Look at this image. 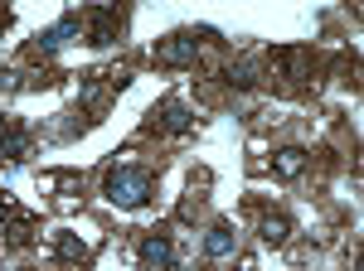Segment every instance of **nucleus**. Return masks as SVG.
<instances>
[{
  "mask_svg": "<svg viewBox=\"0 0 364 271\" xmlns=\"http://www.w3.org/2000/svg\"><path fill=\"white\" fill-rule=\"evenodd\" d=\"M107 199L122 209H141L151 199V170L146 165H117L107 175Z\"/></svg>",
  "mask_w": 364,
  "mask_h": 271,
  "instance_id": "f257e3e1",
  "label": "nucleus"
},
{
  "mask_svg": "<svg viewBox=\"0 0 364 271\" xmlns=\"http://www.w3.org/2000/svg\"><path fill=\"white\" fill-rule=\"evenodd\" d=\"M195 54H199V39L190 34V29H180V34H170L166 44L156 49V58H161V63H175V68H180V63H195Z\"/></svg>",
  "mask_w": 364,
  "mask_h": 271,
  "instance_id": "f03ea898",
  "label": "nucleus"
},
{
  "mask_svg": "<svg viewBox=\"0 0 364 271\" xmlns=\"http://www.w3.org/2000/svg\"><path fill=\"white\" fill-rule=\"evenodd\" d=\"M141 262H146L151 271H170L175 267V247H170V238H161V233L146 238V243H141Z\"/></svg>",
  "mask_w": 364,
  "mask_h": 271,
  "instance_id": "7ed1b4c3",
  "label": "nucleus"
},
{
  "mask_svg": "<svg viewBox=\"0 0 364 271\" xmlns=\"http://www.w3.org/2000/svg\"><path fill=\"white\" fill-rule=\"evenodd\" d=\"M73 29H78V20H73V15H68V20H58L54 29H44V34H39V54H44V58L58 54V49L68 44V34H73Z\"/></svg>",
  "mask_w": 364,
  "mask_h": 271,
  "instance_id": "20e7f679",
  "label": "nucleus"
},
{
  "mask_svg": "<svg viewBox=\"0 0 364 271\" xmlns=\"http://www.w3.org/2000/svg\"><path fill=\"white\" fill-rule=\"evenodd\" d=\"M233 252V228H209V238H204V257H228Z\"/></svg>",
  "mask_w": 364,
  "mask_h": 271,
  "instance_id": "39448f33",
  "label": "nucleus"
},
{
  "mask_svg": "<svg viewBox=\"0 0 364 271\" xmlns=\"http://www.w3.org/2000/svg\"><path fill=\"white\" fill-rule=\"evenodd\" d=\"M161 126H166V131H190V111L170 97V102H161Z\"/></svg>",
  "mask_w": 364,
  "mask_h": 271,
  "instance_id": "423d86ee",
  "label": "nucleus"
},
{
  "mask_svg": "<svg viewBox=\"0 0 364 271\" xmlns=\"http://www.w3.org/2000/svg\"><path fill=\"white\" fill-rule=\"evenodd\" d=\"M0 155H5V160H25V155H29V136L25 131H10L5 140H0Z\"/></svg>",
  "mask_w": 364,
  "mask_h": 271,
  "instance_id": "0eeeda50",
  "label": "nucleus"
},
{
  "mask_svg": "<svg viewBox=\"0 0 364 271\" xmlns=\"http://www.w3.org/2000/svg\"><path fill=\"white\" fill-rule=\"evenodd\" d=\"M301 165H306V150H296V145L277 150V175H301Z\"/></svg>",
  "mask_w": 364,
  "mask_h": 271,
  "instance_id": "6e6552de",
  "label": "nucleus"
},
{
  "mask_svg": "<svg viewBox=\"0 0 364 271\" xmlns=\"http://www.w3.org/2000/svg\"><path fill=\"white\" fill-rule=\"evenodd\" d=\"M287 238V218H262V243H282Z\"/></svg>",
  "mask_w": 364,
  "mask_h": 271,
  "instance_id": "1a4fd4ad",
  "label": "nucleus"
},
{
  "mask_svg": "<svg viewBox=\"0 0 364 271\" xmlns=\"http://www.w3.org/2000/svg\"><path fill=\"white\" fill-rule=\"evenodd\" d=\"M58 252H63V262H87V247L73 243V238H63V247H58Z\"/></svg>",
  "mask_w": 364,
  "mask_h": 271,
  "instance_id": "9d476101",
  "label": "nucleus"
}]
</instances>
